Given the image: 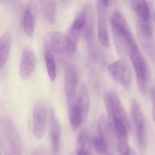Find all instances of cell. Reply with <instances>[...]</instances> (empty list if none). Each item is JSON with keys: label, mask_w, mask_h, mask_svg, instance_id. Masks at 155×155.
<instances>
[{"label": "cell", "mask_w": 155, "mask_h": 155, "mask_svg": "<svg viewBox=\"0 0 155 155\" xmlns=\"http://www.w3.org/2000/svg\"><path fill=\"white\" fill-rule=\"evenodd\" d=\"M40 5L42 13L45 15V18H46L50 23L54 22L56 13L55 2L43 1L41 2Z\"/></svg>", "instance_id": "obj_23"}, {"label": "cell", "mask_w": 155, "mask_h": 155, "mask_svg": "<svg viewBox=\"0 0 155 155\" xmlns=\"http://www.w3.org/2000/svg\"><path fill=\"white\" fill-rule=\"evenodd\" d=\"M77 101L79 107L83 112L84 120H86L88 117L90 108V96L87 86L84 83L80 84L78 94H77Z\"/></svg>", "instance_id": "obj_18"}, {"label": "cell", "mask_w": 155, "mask_h": 155, "mask_svg": "<svg viewBox=\"0 0 155 155\" xmlns=\"http://www.w3.org/2000/svg\"><path fill=\"white\" fill-rule=\"evenodd\" d=\"M108 1L97 2V24H98V39L100 44L104 48L109 47V37L107 26V9Z\"/></svg>", "instance_id": "obj_8"}, {"label": "cell", "mask_w": 155, "mask_h": 155, "mask_svg": "<svg viewBox=\"0 0 155 155\" xmlns=\"http://www.w3.org/2000/svg\"><path fill=\"white\" fill-rule=\"evenodd\" d=\"M47 127V110L42 101H38L33 110V131L34 136L40 139L44 137Z\"/></svg>", "instance_id": "obj_10"}, {"label": "cell", "mask_w": 155, "mask_h": 155, "mask_svg": "<svg viewBox=\"0 0 155 155\" xmlns=\"http://www.w3.org/2000/svg\"><path fill=\"white\" fill-rule=\"evenodd\" d=\"M151 98H152L153 101H154V104H155V88H153L152 90H151Z\"/></svg>", "instance_id": "obj_27"}, {"label": "cell", "mask_w": 155, "mask_h": 155, "mask_svg": "<svg viewBox=\"0 0 155 155\" xmlns=\"http://www.w3.org/2000/svg\"><path fill=\"white\" fill-rule=\"evenodd\" d=\"M78 87V72L75 65L68 64L65 67L64 71V91L67 101L77 96Z\"/></svg>", "instance_id": "obj_11"}, {"label": "cell", "mask_w": 155, "mask_h": 155, "mask_svg": "<svg viewBox=\"0 0 155 155\" xmlns=\"http://www.w3.org/2000/svg\"><path fill=\"white\" fill-rule=\"evenodd\" d=\"M31 155H50L48 154V151L44 148H38L33 150Z\"/></svg>", "instance_id": "obj_26"}, {"label": "cell", "mask_w": 155, "mask_h": 155, "mask_svg": "<svg viewBox=\"0 0 155 155\" xmlns=\"http://www.w3.org/2000/svg\"><path fill=\"white\" fill-rule=\"evenodd\" d=\"M152 18H153V20H154V21H155V12H154V13H153V15H152Z\"/></svg>", "instance_id": "obj_29"}, {"label": "cell", "mask_w": 155, "mask_h": 155, "mask_svg": "<svg viewBox=\"0 0 155 155\" xmlns=\"http://www.w3.org/2000/svg\"><path fill=\"white\" fill-rule=\"evenodd\" d=\"M0 155H2V154H1V152H0Z\"/></svg>", "instance_id": "obj_30"}, {"label": "cell", "mask_w": 155, "mask_h": 155, "mask_svg": "<svg viewBox=\"0 0 155 155\" xmlns=\"http://www.w3.org/2000/svg\"><path fill=\"white\" fill-rule=\"evenodd\" d=\"M107 71L114 80L130 89L132 84V71L129 64L124 59L112 62L107 66Z\"/></svg>", "instance_id": "obj_7"}, {"label": "cell", "mask_w": 155, "mask_h": 155, "mask_svg": "<svg viewBox=\"0 0 155 155\" xmlns=\"http://www.w3.org/2000/svg\"><path fill=\"white\" fill-rule=\"evenodd\" d=\"M139 30L141 35L146 39H151L154 36V27L151 22H142L139 21Z\"/></svg>", "instance_id": "obj_25"}, {"label": "cell", "mask_w": 155, "mask_h": 155, "mask_svg": "<svg viewBox=\"0 0 155 155\" xmlns=\"http://www.w3.org/2000/svg\"><path fill=\"white\" fill-rule=\"evenodd\" d=\"M131 115L134 124L138 144L142 148H145L147 145L146 127L142 106L137 99H133L132 101Z\"/></svg>", "instance_id": "obj_5"}, {"label": "cell", "mask_w": 155, "mask_h": 155, "mask_svg": "<svg viewBox=\"0 0 155 155\" xmlns=\"http://www.w3.org/2000/svg\"><path fill=\"white\" fill-rule=\"evenodd\" d=\"M104 99L108 117V121H110L114 118H117L124 121L128 127H130L127 114L115 90L107 91L104 94Z\"/></svg>", "instance_id": "obj_6"}, {"label": "cell", "mask_w": 155, "mask_h": 155, "mask_svg": "<svg viewBox=\"0 0 155 155\" xmlns=\"http://www.w3.org/2000/svg\"><path fill=\"white\" fill-rule=\"evenodd\" d=\"M86 7L80 11L76 15L74 21L71 24L69 30H68V36L71 38V40L77 45L80 36L83 34L86 26Z\"/></svg>", "instance_id": "obj_14"}, {"label": "cell", "mask_w": 155, "mask_h": 155, "mask_svg": "<svg viewBox=\"0 0 155 155\" xmlns=\"http://www.w3.org/2000/svg\"><path fill=\"white\" fill-rule=\"evenodd\" d=\"M44 59H45V68H46V71L48 77H49V80L51 82H54L56 79V75H57V71H56L55 60H54L52 51H51L48 48H45Z\"/></svg>", "instance_id": "obj_21"}, {"label": "cell", "mask_w": 155, "mask_h": 155, "mask_svg": "<svg viewBox=\"0 0 155 155\" xmlns=\"http://www.w3.org/2000/svg\"><path fill=\"white\" fill-rule=\"evenodd\" d=\"M128 53L136 72L138 88L142 95H146L148 87V64L136 41L129 47Z\"/></svg>", "instance_id": "obj_3"}, {"label": "cell", "mask_w": 155, "mask_h": 155, "mask_svg": "<svg viewBox=\"0 0 155 155\" xmlns=\"http://www.w3.org/2000/svg\"><path fill=\"white\" fill-rule=\"evenodd\" d=\"M110 155H111V154H110Z\"/></svg>", "instance_id": "obj_31"}, {"label": "cell", "mask_w": 155, "mask_h": 155, "mask_svg": "<svg viewBox=\"0 0 155 155\" xmlns=\"http://www.w3.org/2000/svg\"><path fill=\"white\" fill-rule=\"evenodd\" d=\"M76 155H92V141L86 129H83L77 137Z\"/></svg>", "instance_id": "obj_16"}, {"label": "cell", "mask_w": 155, "mask_h": 155, "mask_svg": "<svg viewBox=\"0 0 155 155\" xmlns=\"http://www.w3.org/2000/svg\"><path fill=\"white\" fill-rule=\"evenodd\" d=\"M43 40L45 48L59 54L72 56L77 51V44L68 35L61 32H48L45 35Z\"/></svg>", "instance_id": "obj_4"}, {"label": "cell", "mask_w": 155, "mask_h": 155, "mask_svg": "<svg viewBox=\"0 0 155 155\" xmlns=\"http://www.w3.org/2000/svg\"><path fill=\"white\" fill-rule=\"evenodd\" d=\"M0 125V144L4 154L22 155L21 138L12 120L8 117L3 118Z\"/></svg>", "instance_id": "obj_2"}, {"label": "cell", "mask_w": 155, "mask_h": 155, "mask_svg": "<svg viewBox=\"0 0 155 155\" xmlns=\"http://www.w3.org/2000/svg\"><path fill=\"white\" fill-rule=\"evenodd\" d=\"M152 116H153V119H154V121L155 123V104L153 105V107H152Z\"/></svg>", "instance_id": "obj_28"}, {"label": "cell", "mask_w": 155, "mask_h": 155, "mask_svg": "<svg viewBox=\"0 0 155 155\" xmlns=\"http://www.w3.org/2000/svg\"><path fill=\"white\" fill-rule=\"evenodd\" d=\"M68 117L71 128L74 130H77L82 126L85 120L83 112L79 107L77 101V96L71 100L68 101Z\"/></svg>", "instance_id": "obj_15"}, {"label": "cell", "mask_w": 155, "mask_h": 155, "mask_svg": "<svg viewBox=\"0 0 155 155\" xmlns=\"http://www.w3.org/2000/svg\"><path fill=\"white\" fill-rule=\"evenodd\" d=\"M35 15L31 5H27L25 8L23 15V29L24 33L29 37H32L35 30Z\"/></svg>", "instance_id": "obj_19"}, {"label": "cell", "mask_w": 155, "mask_h": 155, "mask_svg": "<svg viewBox=\"0 0 155 155\" xmlns=\"http://www.w3.org/2000/svg\"><path fill=\"white\" fill-rule=\"evenodd\" d=\"M12 45V36L10 31H6L0 36V71L5 66Z\"/></svg>", "instance_id": "obj_17"}, {"label": "cell", "mask_w": 155, "mask_h": 155, "mask_svg": "<svg viewBox=\"0 0 155 155\" xmlns=\"http://www.w3.org/2000/svg\"><path fill=\"white\" fill-rule=\"evenodd\" d=\"M61 125L56 117L54 111L51 110L50 117V143H51V155H59L61 146Z\"/></svg>", "instance_id": "obj_13"}, {"label": "cell", "mask_w": 155, "mask_h": 155, "mask_svg": "<svg viewBox=\"0 0 155 155\" xmlns=\"http://www.w3.org/2000/svg\"><path fill=\"white\" fill-rule=\"evenodd\" d=\"M86 21L83 35L87 42L89 57L92 61H96L98 59V54L95 47V37H94V12L92 5H86Z\"/></svg>", "instance_id": "obj_9"}, {"label": "cell", "mask_w": 155, "mask_h": 155, "mask_svg": "<svg viewBox=\"0 0 155 155\" xmlns=\"http://www.w3.org/2000/svg\"><path fill=\"white\" fill-rule=\"evenodd\" d=\"M133 8L134 9L139 21L142 22H151V11L147 2L143 0L131 2Z\"/></svg>", "instance_id": "obj_20"}, {"label": "cell", "mask_w": 155, "mask_h": 155, "mask_svg": "<svg viewBox=\"0 0 155 155\" xmlns=\"http://www.w3.org/2000/svg\"><path fill=\"white\" fill-rule=\"evenodd\" d=\"M111 130L112 129L108 121V119H107L104 115H101L99 119H98V124H97L98 136H99L100 137L104 139L107 142H109Z\"/></svg>", "instance_id": "obj_22"}, {"label": "cell", "mask_w": 155, "mask_h": 155, "mask_svg": "<svg viewBox=\"0 0 155 155\" xmlns=\"http://www.w3.org/2000/svg\"><path fill=\"white\" fill-rule=\"evenodd\" d=\"M92 145L94 149L96 151L98 154L101 155L105 154L107 152V145L108 142L104 139L100 137L99 136H95L92 140Z\"/></svg>", "instance_id": "obj_24"}, {"label": "cell", "mask_w": 155, "mask_h": 155, "mask_svg": "<svg viewBox=\"0 0 155 155\" xmlns=\"http://www.w3.org/2000/svg\"><path fill=\"white\" fill-rule=\"evenodd\" d=\"M110 24L117 51L120 54H124L136 40L125 17L120 11H114L110 16Z\"/></svg>", "instance_id": "obj_1"}, {"label": "cell", "mask_w": 155, "mask_h": 155, "mask_svg": "<svg viewBox=\"0 0 155 155\" xmlns=\"http://www.w3.org/2000/svg\"><path fill=\"white\" fill-rule=\"evenodd\" d=\"M36 64V58L34 52L30 48H26L21 54L19 64V75L21 80L30 78L34 71Z\"/></svg>", "instance_id": "obj_12"}]
</instances>
